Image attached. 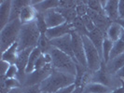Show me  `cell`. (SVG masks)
Returning a JSON list of instances; mask_svg holds the SVG:
<instances>
[{
	"mask_svg": "<svg viewBox=\"0 0 124 93\" xmlns=\"http://www.w3.org/2000/svg\"><path fill=\"white\" fill-rule=\"evenodd\" d=\"M75 82L76 76L53 69L51 74L39 85V87L43 93H54L60 89L74 85Z\"/></svg>",
	"mask_w": 124,
	"mask_h": 93,
	"instance_id": "1",
	"label": "cell"
},
{
	"mask_svg": "<svg viewBox=\"0 0 124 93\" xmlns=\"http://www.w3.org/2000/svg\"><path fill=\"white\" fill-rule=\"evenodd\" d=\"M40 36H41V33L37 27L36 21L29 23L23 24L19 35L18 41H17L19 45L18 50L22 51L27 49H34L37 47V43Z\"/></svg>",
	"mask_w": 124,
	"mask_h": 93,
	"instance_id": "2",
	"label": "cell"
},
{
	"mask_svg": "<svg viewBox=\"0 0 124 93\" xmlns=\"http://www.w3.org/2000/svg\"><path fill=\"white\" fill-rule=\"evenodd\" d=\"M52 58V68L64 74L77 76V66L75 61L69 55L63 53L55 48H51L50 51Z\"/></svg>",
	"mask_w": 124,
	"mask_h": 93,
	"instance_id": "3",
	"label": "cell"
},
{
	"mask_svg": "<svg viewBox=\"0 0 124 93\" xmlns=\"http://www.w3.org/2000/svg\"><path fill=\"white\" fill-rule=\"evenodd\" d=\"M22 22L20 19L9 21L8 24L1 30L0 34V50L3 53L9 47L18 41L19 35L22 28Z\"/></svg>",
	"mask_w": 124,
	"mask_h": 93,
	"instance_id": "4",
	"label": "cell"
},
{
	"mask_svg": "<svg viewBox=\"0 0 124 93\" xmlns=\"http://www.w3.org/2000/svg\"><path fill=\"white\" fill-rule=\"evenodd\" d=\"M82 41L84 45V50H85V56L87 60V66L89 70L92 72H96L98 71L103 63V59L101 58L98 50L93 46L92 41L87 36H83Z\"/></svg>",
	"mask_w": 124,
	"mask_h": 93,
	"instance_id": "5",
	"label": "cell"
},
{
	"mask_svg": "<svg viewBox=\"0 0 124 93\" xmlns=\"http://www.w3.org/2000/svg\"><path fill=\"white\" fill-rule=\"evenodd\" d=\"M71 37H72V49L75 56V62H78L81 66L88 68L82 37L79 34L75 31L71 33Z\"/></svg>",
	"mask_w": 124,
	"mask_h": 93,
	"instance_id": "6",
	"label": "cell"
},
{
	"mask_svg": "<svg viewBox=\"0 0 124 93\" xmlns=\"http://www.w3.org/2000/svg\"><path fill=\"white\" fill-rule=\"evenodd\" d=\"M52 65L47 64L44 68L40 70H36L32 74H27V77L25 78L24 87H30L35 85H40L52 72Z\"/></svg>",
	"mask_w": 124,
	"mask_h": 93,
	"instance_id": "7",
	"label": "cell"
},
{
	"mask_svg": "<svg viewBox=\"0 0 124 93\" xmlns=\"http://www.w3.org/2000/svg\"><path fill=\"white\" fill-rule=\"evenodd\" d=\"M50 45H51V47H53L57 50L62 51L63 53L69 55L75 61V56L74 53H73V49H72L71 34L60 37V38H56V39L50 40Z\"/></svg>",
	"mask_w": 124,
	"mask_h": 93,
	"instance_id": "8",
	"label": "cell"
},
{
	"mask_svg": "<svg viewBox=\"0 0 124 93\" xmlns=\"http://www.w3.org/2000/svg\"><path fill=\"white\" fill-rule=\"evenodd\" d=\"M87 15L93 21V22H94V24L96 26V28H98L100 31L102 32L106 36L107 29L109 28L110 24L113 22L111 20L108 18L106 15L95 12V11H93L92 9H89V8H88Z\"/></svg>",
	"mask_w": 124,
	"mask_h": 93,
	"instance_id": "9",
	"label": "cell"
},
{
	"mask_svg": "<svg viewBox=\"0 0 124 93\" xmlns=\"http://www.w3.org/2000/svg\"><path fill=\"white\" fill-rule=\"evenodd\" d=\"M41 13H43L45 22L47 24L48 29L60 26V25H62L66 22L65 19L62 17L61 13H59L57 11L56 8H54V9H50V10H47L45 12H41Z\"/></svg>",
	"mask_w": 124,
	"mask_h": 93,
	"instance_id": "10",
	"label": "cell"
},
{
	"mask_svg": "<svg viewBox=\"0 0 124 93\" xmlns=\"http://www.w3.org/2000/svg\"><path fill=\"white\" fill-rule=\"evenodd\" d=\"M92 83H99L102 85H105L106 87H110L111 85V77H110V74L107 72L106 70V63L103 62L101 68L96 71V72H93L92 74Z\"/></svg>",
	"mask_w": 124,
	"mask_h": 93,
	"instance_id": "11",
	"label": "cell"
},
{
	"mask_svg": "<svg viewBox=\"0 0 124 93\" xmlns=\"http://www.w3.org/2000/svg\"><path fill=\"white\" fill-rule=\"evenodd\" d=\"M73 31L74 30H73L72 25L65 22V23L60 25V26L48 29L45 35L50 40H52V39H56V38H60L62 36H64L66 35H70Z\"/></svg>",
	"mask_w": 124,
	"mask_h": 93,
	"instance_id": "12",
	"label": "cell"
},
{
	"mask_svg": "<svg viewBox=\"0 0 124 93\" xmlns=\"http://www.w3.org/2000/svg\"><path fill=\"white\" fill-rule=\"evenodd\" d=\"M34 49H27V50L19 51L18 56H17V60H16V63H15V65L17 66V68L19 70L18 79L19 77H22V76L23 77L25 75V69H26V66L28 64L30 54H31L32 50Z\"/></svg>",
	"mask_w": 124,
	"mask_h": 93,
	"instance_id": "13",
	"label": "cell"
},
{
	"mask_svg": "<svg viewBox=\"0 0 124 93\" xmlns=\"http://www.w3.org/2000/svg\"><path fill=\"white\" fill-rule=\"evenodd\" d=\"M11 12V1L3 0L0 2V29L2 30L8 22Z\"/></svg>",
	"mask_w": 124,
	"mask_h": 93,
	"instance_id": "14",
	"label": "cell"
},
{
	"mask_svg": "<svg viewBox=\"0 0 124 93\" xmlns=\"http://www.w3.org/2000/svg\"><path fill=\"white\" fill-rule=\"evenodd\" d=\"M87 36L90 38V40L92 41L93 46L96 48V50H98L101 58L103 59V44H104V40L106 36L100 31L98 28H95L93 32L89 33Z\"/></svg>",
	"mask_w": 124,
	"mask_h": 93,
	"instance_id": "15",
	"label": "cell"
},
{
	"mask_svg": "<svg viewBox=\"0 0 124 93\" xmlns=\"http://www.w3.org/2000/svg\"><path fill=\"white\" fill-rule=\"evenodd\" d=\"M32 6L35 7L37 12H45L50 9L59 7V0H39L32 1Z\"/></svg>",
	"mask_w": 124,
	"mask_h": 93,
	"instance_id": "16",
	"label": "cell"
},
{
	"mask_svg": "<svg viewBox=\"0 0 124 93\" xmlns=\"http://www.w3.org/2000/svg\"><path fill=\"white\" fill-rule=\"evenodd\" d=\"M37 10L34 6H27L23 7L20 14V21L22 24L29 23L32 21H35L37 16Z\"/></svg>",
	"mask_w": 124,
	"mask_h": 93,
	"instance_id": "17",
	"label": "cell"
},
{
	"mask_svg": "<svg viewBox=\"0 0 124 93\" xmlns=\"http://www.w3.org/2000/svg\"><path fill=\"white\" fill-rule=\"evenodd\" d=\"M19 45L18 43H14L11 46L9 47L6 51H4L2 53V56H1V60L2 61H5V62H8L9 64H15L16 63V60H17V56H18L19 53Z\"/></svg>",
	"mask_w": 124,
	"mask_h": 93,
	"instance_id": "18",
	"label": "cell"
},
{
	"mask_svg": "<svg viewBox=\"0 0 124 93\" xmlns=\"http://www.w3.org/2000/svg\"><path fill=\"white\" fill-rule=\"evenodd\" d=\"M124 30L122 29V27L118 24V22L116 21H113L109 28L107 29L106 32V37L109 38L111 41H113L114 43L118 41L121 36H122V34H123Z\"/></svg>",
	"mask_w": 124,
	"mask_h": 93,
	"instance_id": "19",
	"label": "cell"
},
{
	"mask_svg": "<svg viewBox=\"0 0 124 93\" xmlns=\"http://www.w3.org/2000/svg\"><path fill=\"white\" fill-rule=\"evenodd\" d=\"M118 0H107L105 12L112 21L118 20Z\"/></svg>",
	"mask_w": 124,
	"mask_h": 93,
	"instance_id": "20",
	"label": "cell"
},
{
	"mask_svg": "<svg viewBox=\"0 0 124 93\" xmlns=\"http://www.w3.org/2000/svg\"><path fill=\"white\" fill-rule=\"evenodd\" d=\"M106 70L110 74H116V73L118 72L119 69L122 66H124V53H122L121 55L116 57L115 59H113L111 61L107 62L106 64Z\"/></svg>",
	"mask_w": 124,
	"mask_h": 93,
	"instance_id": "21",
	"label": "cell"
},
{
	"mask_svg": "<svg viewBox=\"0 0 124 93\" xmlns=\"http://www.w3.org/2000/svg\"><path fill=\"white\" fill-rule=\"evenodd\" d=\"M43 53L41 52V50H39L37 47H36L34 50H32L30 57H29V61H28V64L26 66L25 69V74H32L34 71H35V65H36V62L38 60V58L42 55Z\"/></svg>",
	"mask_w": 124,
	"mask_h": 93,
	"instance_id": "22",
	"label": "cell"
},
{
	"mask_svg": "<svg viewBox=\"0 0 124 93\" xmlns=\"http://www.w3.org/2000/svg\"><path fill=\"white\" fill-rule=\"evenodd\" d=\"M112 89L109 87H106L105 85H102L99 83H90L88 84L84 93H111Z\"/></svg>",
	"mask_w": 124,
	"mask_h": 93,
	"instance_id": "23",
	"label": "cell"
},
{
	"mask_svg": "<svg viewBox=\"0 0 124 93\" xmlns=\"http://www.w3.org/2000/svg\"><path fill=\"white\" fill-rule=\"evenodd\" d=\"M56 9L58 12L62 14V16L65 19L66 22L69 24H71L74 21L75 19L78 17V14L76 12V8H60V7H58Z\"/></svg>",
	"mask_w": 124,
	"mask_h": 93,
	"instance_id": "24",
	"label": "cell"
},
{
	"mask_svg": "<svg viewBox=\"0 0 124 93\" xmlns=\"http://www.w3.org/2000/svg\"><path fill=\"white\" fill-rule=\"evenodd\" d=\"M37 48L41 50V52L45 54L50 52L51 50V45H50V40L46 36L45 34H41V36L39 37L38 43H37Z\"/></svg>",
	"mask_w": 124,
	"mask_h": 93,
	"instance_id": "25",
	"label": "cell"
},
{
	"mask_svg": "<svg viewBox=\"0 0 124 93\" xmlns=\"http://www.w3.org/2000/svg\"><path fill=\"white\" fill-rule=\"evenodd\" d=\"M113 46H114V42L111 41L109 38L106 37L103 44V62L106 64L109 62V56L111 53Z\"/></svg>",
	"mask_w": 124,
	"mask_h": 93,
	"instance_id": "26",
	"label": "cell"
},
{
	"mask_svg": "<svg viewBox=\"0 0 124 93\" xmlns=\"http://www.w3.org/2000/svg\"><path fill=\"white\" fill-rule=\"evenodd\" d=\"M72 27H73V30L75 32H77L78 34H79L81 36H88L89 35V32L87 31L86 27L83 24V21L81 20L80 17H77L74 20V21L71 23Z\"/></svg>",
	"mask_w": 124,
	"mask_h": 93,
	"instance_id": "27",
	"label": "cell"
},
{
	"mask_svg": "<svg viewBox=\"0 0 124 93\" xmlns=\"http://www.w3.org/2000/svg\"><path fill=\"white\" fill-rule=\"evenodd\" d=\"M122 53H124V42L121 39H119L118 41L114 43L111 53H110V56H109V61L115 59L118 56L121 55Z\"/></svg>",
	"mask_w": 124,
	"mask_h": 93,
	"instance_id": "28",
	"label": "cell"
},
{
	"mask_svg": "<svg viewBox=\"0 0 124 93\" xmlns=\"http://www.w3.org/2000/svg\"><path fill=\"white\" fill-rule=\"evenodd\" d=\"M86 4L89 9H92L95 12H98L100 14H104L106 15L105 10L103 9V7L101 6L99 0H90V1H86Z\"/></svg>",
	"mask_w": 124,
	"mask_h": 93,
	"instance_id": "29",
	"label": "cell"
},
{
	"mask_svg": "<svg viewBox=\"0 0 124 93\" xmlns=\"http://www.w3.org/2000/svg\"><path fill=\"white\" fill-rule=\"evenodd\" d=\"M76 12L78 14V17H80V18L87 15L88 7L86 4V1H77Z\"/></svg>",
	"mask_w": 124,
	"mask_h": 93,
	"instance_id": "30",
	"label": "cell"
},
{
	"mask_svg": "<svg viewBox=\"0 0 124 93\" xmlns=\"http://www.w3.org/2000/svg\"><path fill=\"white\" fill-rule=\"evenodd\" d=\"M36 21H37V25L39 29V31L41 34H46V32L48 30V27H47V24L45 22V19H44V15L43 13L38 12L37 13V19H36Z\"/></svg>",
	"mask_w": 124,
	"mask_h": 93,
	"instance_id": "31",
	"label": "cell"
},
{
	"mask_svg": "<svg viewBox=\"0 0 124 93\" xmlns=\"http://www.w3.org/2000/svg\"><path fill=\"white\" fill-rule=\"evenodd\" d=\"M5 84L8 90L13 89V88H17V87H21L23 86V83L19 80L18 78H6L5 77Z\"/></svg>",
	"mask_w": 124,
	"mask_h": 93,
	"instance_id": "32",
	"label": "cell"
},
{
	"mask_svg": "<svg viewBox=\"0 0 124 93\" xmlns=\"http://www.w3.org/2000/svg\"><path fill=\"white\" fill-rule=\"evenodd\" d=\"M81 20H82L83 24H84V26L86 27V29H87V31L89 32V33L93 32V30L96 28V26H95V24H94L93 21L90 18L88 15H85V16L81 17Z\"/></svg>",
	"mask_w": 124,
	"mask_h": 93,
	"instance_id": "33",
	"label": "cell"
},
{
	"mask_svg": "<svg viewBox=\"0 0 124 93\" xmlns=\"http://www.w3.org/2000/svg\"><path fill=\"white\" fill-rule=\"evenodd\" d=\"M77 1L73 0H59V7L60 8H76Z\"/></svg>",
	"mask_w": 124,
	"mask_h": 93,
	"instance_id": "34",
	"label": "cell"
},
{
	"mask_svg": "<svg viewBox=\"0 0 124 93\" xmlns=\"http://www.w3.org/2000/svg\"><path fill=\"white\" fill-rule=\"evenodd\" d=\"M19 75V70L17 68V66L15 64L10 65V67L8 68V72L5 74L6 78H18Z\"/></svg>",
	"mask_w": 124,
	"mask_h": 93,
	"instance_id": "35",
	"label": "cell"
},
{
	"mask_svg": "<svg viewBox=\"0 0 124 93\" xmlns=\"http://www.w3.org/2000/svg\"><path fill=\"white\" fill-rule=\"evenodd\" d=\"M23 93H43L40 89L39 85L30 86V87H25L23 89Z\"/></svg>",
	"mask_w": 124,
	"mask_h": 93,
	"instance_id": "36",
	"label": "cell"
},
{
	"mask_svg": "<svg viewBox=\"0 0 124 93\" xmlns=\"http://www.w3.org/2000/svg\"><path fill=\"white\" fill-rule=\"evenodd\" d=\"M10 65L11 64H9L8 62H5V61L1 60V62H0V72H1L0 74H1V76H5V74L8 72V68L10 67Z\"/></svg>",
	"mask_w": 124,
	"mask_h": 93,
	"instance_id": "37",
	"label": "cell"
},
{
	"mask_svg": "<svg viewBox=\"0 0 124 93\" xmlns=\"http://www.w3.org/2000/svg\"><path fill=\"white\" fill-rule=\"evenodd\" d=\"M46 65H47V63H46V62H45L44 55L42 54V55L38 58V60H37V62H36V65H35V71H36V70H40V69L44 68Z\"/></svg>",
	"mask_w": 124,
	"mask_h": 93,
	"instance_id": "38",
	"label": "cell"
},
{
	"mask_svg": "<svg viewBox=\"0 0 124 93\" xmlns=\"http://www.w3.org/2000/svg\"><path fill=\"white\" fill-rule=\"evenodd\" d=\"M118 19H124V0L118 2Z\"/></svg>",
	"mask_w": 124,
	"mask_h": 93,
	"instance_id": "39",
	"label": "cell"
},
{
	"mask_svg": "<svg viewBox=\"0 0 124 93\" xmlns=\"http://www.w3.org/2000/svg\"><path fill=\"white\" fill-rule=\"evenodd\" d=\"M76 88V85H72V86H69V87H65V88H62V89H60L58 91H56L54 93H73V91Z\"/></svg>",
	"mask_w": 124,
	"mask_h": 93,
	"instance_id": "40",
	"label": "cell"
},
{
	"mask_svg": "<svg viewBox=\"0 0 124 93\" xmlns=\"http://www.w3.org/2000/svg\"><path fill=\"white\" fill-rule=\"evenodd\" d=\"M120 81H121V87H118L116 89L112 90L111 93H124V81L122 79Z\"/></svg>",
	"mask_w": 124,
	"mask_h": 93,
	"instance_id": "41",
	"label": "cell"
},
{
	"mask_svg": "<svg viewBox=\"0 0 124 93\" xmlns=\"http://www.w3.org/2000/svg\"><path fill=\"white\" fill-rule=\"evenodd\" d=\"M43 55H44V59H45L46 63H47V64H51V62H52V58H51V55H50V52L45 53Z\"/></svg>",
	"mask_w": 124,
	"mask_h": 93,
	"instance_id": "42",
	"label": "cell"
},
{
	"mask_svg": "<svg viewBox=\"0 0 124 93\" xmlns=\"http://www.w3.org/2000/svg\"><path fill=\"white\" fill-rule=\"evenodd\" d=\"M116 75H117L118 77H119L120 79H123L124 78V66H122V67L116 73Z\"/></svg>",
	"mask_w": 124,
	"mask_h": 93,
	"instance_id": "43",
	"label": "cell"
},
{
	"mask_svg": "<svg viewBox=\"0 0 124 93\" xmlns=\"http://www.w3.org/2000/svg\"><path fill=\"white\" fill-rule=\"evenodd\" d=\"M84 89L85 88L82 87H76L73 93H84Z\"/></svg>",
	"mask_w": 124,
	"mask_h": 93,
	"instance_id": "44",
	"label": "cell"
},
{
	"mask_svg": "<svg viewBox=\"0 0 124 93\" xmlns=\"http://www.w3.org/2000/svg\"><path fill=\"white\" fill-rule=\"evenodd\" d=\"M8 93H23V89L22 87H17V88H13V89H10Z\"/></svg>",
	"mask_w": 124,
	"mask_h": 93,
	"instance_id": "45",
	"label": "cell"
},
{
	"mask_svg": "<svg viewBox=\"0 0 124 93\" xmlns=\"http://www.w3.org/2000/svg\"><path fill=\"white\" fill-rule=\"evenodd\" d=\"M116 22H118V24L122 27V29L124 30V19H118L116 21Z\"/></svg>",
	"mask_w": 124,
	"mask_h": 93,
	"instance_id": "46",
	"label": "cell"
},
{
	"mask_svg": "<svg viewBox=\"0 0 124 93\" xmlns=\"http://www.w3.org/2000/svg\"><path fill=\"white\" fill-rule=\"evenodd\" d=\"M120 39H121V40L124 42V32H123V34H122V36H121V38H120Z\"/></svg>",
	"mask_w": 124,
	"mask_h": 93,
	"instance_id": "47",
	"label": "cell"
}]
</instances>
